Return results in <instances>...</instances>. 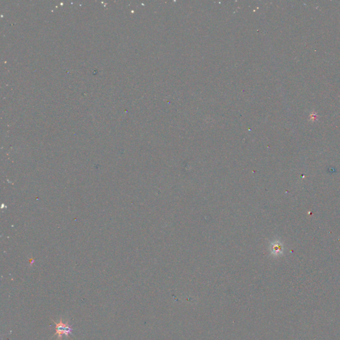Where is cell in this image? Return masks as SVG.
<instances>
[{
	"label": "cell",
	"instance_id": "1",
	"mask_svg": "<svg viewBox=\"0 0 340 340\" xmlns=\"http://www.w3.org/2000/svg\"><path fill=\"white\" fill-rule=\"evenodd\" d=\"M52 321H53L54 323L56 325V326H55V330H56V332L53 335V336L57 335L58 336V339L59 340H63V335L65 333V327L66 325V322L65 324L63 323V319L62 318L60 319V322L59 323H56L53 319H52Z\"/></svg>",
	"mask_w": 340,
	"mask_h": 340
},
{
	"label": "cell",
	"instance_id": "2",
	"mask_svg": "<svg viewBox=\"0 0 340 340\" xmlns=\"http://www.w3.org/2000/svg\"><path fill=\"white\" fill-rule=\"evenodd\" d=\"M72 330H73V329H72V326H71V325H69V321H67V322H66V327H65V333H64V334H65V336L68 338L69 336V334H72Z\"/></svg>",
	"mask_w": 340,
	"mask_h": 340
}]
</instances>
